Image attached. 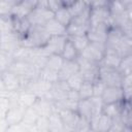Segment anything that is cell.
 <instances>
[{
    "label": "cell",
    "instance_id": "cell-1",
    "mask_svg": "<svg viewBox=\"0 0 132 132\" xmlns=\"http://www.w3.org/2000/svg\"><path fill=\"white\" fill-rule=\"evenodd\" d=\"M51 35L42 26H31L29 31L21 38V46L27 48H41L43 47Z\"/></svg>",
    "mask_w": 132,
    "mask_h": 132
},
{
    "label": "cell",
    "instance_id": "cell-2",
    "mask_svg": "<svg viewBox=\"0 0 132 132\" xmlns=\"http://www.w3.org/2000/svg\"><path fill=\"white\" fill-rule=\"evenodd\" d=\"M99 79L105 85V87L121 88L123 75L117 69H110L99 66Z\"/></svg>",
    "mask_w": 132,
    "mask_h": 132
},
{
    "label": "cell",
    "instance_id": "cell-3",
    "mask_svg": "<svg viewBox=\"0 0 132 132\" xmlns=\"http://www.w3.org/2000/svg\"><path fill=\"white\" fill-rule=\"evenodd\" d=\"M105 51H106V47L104 43L89 42L88 46L82 52L79 53V56L99 64L105 54Z\"/></svg>",
    "mask_w": 132,
    "mask_h": 132
},
{
    "label": "cell",
    "instance_id": "cell-4",
    "mask_svg": "<svg viewBox=\"0 0 132 132\" xmlns=\"http://www.w3.org/2000/svg\"><path fill=\"white\" fill-rule=\"evenodd\" d=\"M54 19V12L51 11L47 8H41V7H35L27 16L28 22L31 26H42L50 21Z\"/></svg>",
    "mask_w": 132,
    "mask_h": 132
},
{
    "label": "cell",
    "instance_id": "cell-5",
    "mask_svg": "<svg viewBox=\"0 0 132 132\" xmlns=\"http://www.w3.org/2000/svg\"><path fill=\"white\" fill-rule=\"evenodd\" d=\"M67 41V36H51L50 39L47 40L46 44L41 47V51L46 55H59L61 56L64 45Z\"/></svg>",
    "mask_w": 132,
    "mask_h": 132
},
{
    "label": "cell",
    "instance_id": "cell-6",
    "mask_svg": "<svg viewBox=\"0 0 132 132\" xmlns=\"http://www.w3.org/2000/svg\"><path fill=\"white\" fill-rule=\"evenodd\" d=\"M21 39L14 32L4 33L0 35V51L13 55L14 52L21 46Z\"/></svg>",
    "mask_w": 132,
    "mask_h": 132
},
{
    "label": "cell",
    "instance_id": "cell-7",
    "mask_svg": "<svg viewBox=\"0 0 132 132\" xmlns=\"http://www.w3.org/2000/svg\"><path fill=\"white\" fill-rule=\"evenodd\" d=\"M108 30H109V26L106 24L90 26L89 31L87 33V38L89 42H98V43L105 44Z\"/></svg>",
    "mask_w": 132,
    "mask_h": 132
},
{
    "label": "cell",
    "instance_id": "cell-8",
    "mask_svg": "<svg viewBox=\"0 0 132 132\" xmlns=\"http://www.w3.org/2000/svg\"><path fill=\"white\" fill-rule=\"evenodd\" d=\"M113 125L112 119L103 114H94L90 120V127L96 132H107Z\"/></svg>",
    "mask_w": 132,
    "mask_h": 132
},
{
    "label": "cell",
    "instance_id": "cell-9",
    "mask_svg": "<svg viewBox=\"0 0 132 132\" xmlns=\"http://www.w3.org/2000/svg\"><path fill=\"white\" fill-rule=\"evenodd\" d=\"M0 82L4 90L8 92H15L21 89V79L13 72L6 70L0 74Z\"/></svg>",
    "mask_w": 132,
    "mask_h": 132
},
{
    "label": "cell",
    "instance_id": "cell-10",
    "mask_svg": "<svg viewBox=\"0 0 132 132\" xmlns=\"http://www.w3.org/2000/svg\"><path fill=\"white\" fill-rule=\"evenodd\" d=\"M101 99L104 104L121 102L124 100L123 89L117 87H106L101 95Z\"/></svg>",
    "mask_w": 132,
    "mask_h": 132
},
{
    "label": "cell",
    "instance_id": "cell-11",
    "mask_svg": "<svg viewBox=\"0 0 132 132\" xmlns=\"http://www.w3.org/2000/svg\"><path fill=\"white\" fill-rule=\"evenodd\" d=\"M27 108L19 103H16L13 106H9L6 114H5V120L9 125H15L19 124L23 121L25 112Z\"/></svg>",
    "mask_w": 132,
    "mask_h": 132
},
{
    "label": "cell",
    "instance_id": "cell-12",
    "mask_svg": "<svg viewBox=\"0 0 132 132\" xmlns=\"http://www.w3.org/2000/svg\"><path fill=\"white\" fill-rule=\"evenodd\" d=\"M36 4L37 1H32V0L18 1L12 9L11 15L18 18H27L28 14L36 7Z\"/></svg>",
    "mask_w": 132,
    "mask_h": 132
},
{
    "label": "cell",
    "instance_id": "cell-13",
    "mask_svg": "<svg viewBox=\"0 0 132 132\" xmlns=\"http://www.w3.org/2000/svg\"><path fill=\"white\" fill-rule=\"evenodd\" d=\"M58 112L65 127L66 132H72L73 128L75 127V125L79 120V116L77 114V112L72 110H60Z\"/></svg>",
    "mask_w": 132,
    "mask_h": 132
},
{
    "label": "cell",
    "instance_id": "cell-14",
    "mask_svg": "<svg viewBox=\"0 0 132 132\" xmlns=\"http://www.w3.org/2000/svg\"><path fill=\"white\" fill-rule=\"evenodd\" d=\"M78 71H79V67L76 61H65L64 60L63 65L58 72V78L59 80L66 81L71 75L75 74Z\"/></svg>",
    "mask_w": 132,
    "mask_h": 132
},
{
    "label": "cell",
    "instance_id": "cell-15",
    "mask_svg": "<svg viewBox=\"0 0 132 132\" xmlns=\"http://www.w3.org/2000/svg\"><path fill=\"white\" fill-rule=\"evenodd\" d=\"M121 58L118 56V54L112 51V50H106L105 54L99 63V66L110 68V69H118L120 63H121Z\"/></svg>",
    "mask_w": 132,
    "mask_h": 132
},
{
    "label": "cell",
    "instance_id": "cell-16",
    "mask_svg": "<svg viewBox=\"0 0 132 132\" xmlns=\"http://www.w3.org/2000/svg\"><path fill=\"white\" fill-rule=\"evenodd\" d=\"M11 23H12V28L15 34L20 37V39L29 31L31 25L28 22L27 18H18L11 15Z\"/></svg>",
    "mask_w": 132,
    "mask_h": 132
},
{
    "label": "cell",
    "instance_id": "cell-17",
    "mask_svg": "<svg viewBox=\"0 0 132 132\" xmlns=\"http://www.w3.org/2000/svg\"><path fill=\"white\" fill-rule=\"evenodd\" d=\"M123 105H124V100L121 102L104 104L102 108V113L112 119V121H118L120 120V117L123 110Z\"/></svg>",
    "mask_w": 132,
    "mask_h": 132
},
{
    "label": "cell",
    "instance_id": "cell-18",
    "mask_svg": "<svg viewBox=\"0 0 132 132\" xmlns=\"http://www.w3.org/2000/svg\"><path fill=\"white\" fill-rule=\"evenodd\" d=\"M48 122V132H66L65 127L61 121L59 112L54 109V111L47 117Z\"/></svg>",
    "mask_w": 132,
    "mask_h": 132
},
{
    "label": "cell",
    "instance_id": "cell-19",
    "mask_svg": "<svg viewBox=\"0 0 132 132\" xmlns=\"http://www.w3.org/2000/svg\"><path fill=\"white\" fill-rule=\"evenodd\" d=\"M44 29L46 30V32L51 36H64V35H66V28L64 26H62L59 22H57L55 19L50 20L44 25Z\"/></svg>",
    "mask_w": 132,
    "mask_h": 132
},
{
    "label": "cell",
    "instance_id": "cell-20",
    "mask_svg": "<svg viewBox=\"0 0 132 132\" xmlns=\"http://www.w3.org/2000/svg\"><path fill=\"white\" fill-rule=\"evenodd\" d=\"M89 5L88 1H65V7L68 9L69 13L72 18L77 16L79 13H81Z\"/></svg>",
    "mask_w": 132,
    "mask_h": 132
},
{
    "label": "cell",
    "instance_id": "cell-21",
    "mask_svg": "<svg viewBox=\"0 0 132 132\" xmlns=\"http://www.w3.org/2000/svg\"><path fill=\"white\" fill-rule=\"evenodd\" d=\"M76 112L79 116V118L86 119L90 122V120L93 116V110H92V106H91V103H90L89 99L78 100L77 107H76Z\"/></svg>",
    "mask_w": 132,
    "mask_h": 132
},
{
    "label": "cell",
    "instance_id": "cell-22",
    "mask_svg": "<svg viewBox=\"0 0 132 132\" xmlns=\"http://www.w3.org/2000/svg\"><path fill=\"white\" fill-rule=\"evenodd\" d=\"M78 55H79V53L76 51V48L73 46V44L71 43V41L67 37V41H66V43L64 45L63 52L61 54V57L65 61H76Z\"/></svg>",
    "mask_w": 132,
    "mask_h": 132
},
{
    "label": "cell",
    "instance_id": "cell-23",
    "mask_svg": "<svg viewBox=\"0 0 132 132\" xmlns=\"http://www.w3.org/2000/svg\"><path fill=\"white\" fill-rule=\"evenodd\" d=\"M63 62H64V60L61 56H59V55H50V56H47L45 64H44L43 67H45L50 70L59 72V70L61 69V67L63 65Z\"/></svg>",
    "mask_w": 132,
    "mask_h": 132
},
{
    "label": "cell",
    "instance_id": "cell-24",
    "mask_svg": "<svg viewBox=\"0 0 132 132\" xmlns=\"http://www.w3.org/2000/svg\"><path fill=\"white\" fill-rule=\"evenodd\" d=\"M89 28H90V26L70 23L66 27V35L67 36H82V35H87V33L89 31Z\"/></svg>",
    "mask_w": 132,
    "mask_h": 132
},
{
    "label": "cell",
    "instance_id": "cell-25",
    "mask_svg": "<svg viewBox=\"0 0 132 132\" xmlns=\"http://www.w3.org/2000/svg\"><path fill=\"white\" fill-rule=\"evenodd\" d=\"M54 19L57 22H59L62 26H64L66 28L71 23L72 16H71V14L69 13V11H68V9L66 7H62V8H60L59 10H57L54 13Z\"/></svg>",
    "mask_w": 132,
    "mask_h": 132
},
{
    "label": "cell",
    "instance_id": "cell-26",
    "mask_svg": "<svg viewBox=\"0 0 132 132\" xmlns=\"http://www.w3.org/2000/svg\"><path fill=\"white\" fill-rule=\"evenodd\" d=\"M38 78H40V79H42V80H44L46 82H50L52 85L59 80V78H58V72L53 71V70H50V69H47L45 67H42L39 70Z\"/></svg>",
    "mask_w": 132,
    "mask_h": 132
},
{
    "label": "cell",
    "instance_id": "cell-27",
    "mask_svg": "<svg viewBox=\"0 0 132 132\" xmlns=\"http://www.w3.org/2000/svg\"><path fill=\"white\" fill-rule=\"evenodd\" d=\"M123 76L132 74V55L127 56L121 60V63L117 69Z\"/></svg>",
    "mask_w": 132,
    "mask_h": 132
},
{
    "label": "cell",
    "instance_id": "cell-28",
    "mask_svg": "<svg viewBox=\"0 0 132 132\" xmlns=\"http://www.w3.org/2000/svg\"><path fill=\"white\" fill-rule=\"evenodd\" d=\"M67 37L71 41V43L73 44V46L76 48V51L78 53L82 52L89 44V40L87 38V35H82V36H67Z\"/></svg>",
    "mask_w": 132,
    "mask_h": 132
},
{
    "label": "cell",
    "instance_id": "cell-29",
    "mask_svg": "<svg viewBox=\"0 0 132 132\" xmlns=\"http://www.w3.org/2000/svg\"><path fill=\"white\" fill-rule=\"evenodd\" d=\"M18 1L15 0H6L0 1V18H9L11 16L12 9Z\"/></svg>",
    "mask_w": 132,
    "mask_h": 132
},
{
    "label": "cell",
    "instance_id": "cell-30",
    "mask_svg": "<svg viewBox=\"0 0 132 132\" xmlns=\"http://www.w3.org/2000/svg\"><path fill=\"white\" fill-rule=\"evenodd\" d=\"M78 96H79V100H86V99H90L91 97L94 96L93 94V84L90 81H84L82 85L80 86L79 90L77 91Z\"/></svg>",
    "mask_w": 132,
    "mask_h": 132
},
{
    "label": "cell",
    "instance_id": "cell-31",
    "mask_svg": "<svg viewBox=\"0 0 132 132\" xmlns=\"http://www.w3.org/2000/svg\"><path fill=\"white\" fill-rule=\"evenodd\" d=\"M84 81H85V80H84V77H82V74L80 73V71H78V72H76L75 74L71 75V76L66 80L68 87H69L71 90H74V91H78Z\"/></svg>",
    "mask_w": 132,
    "mask_h": 132
},
{
    "label": "cell",
    "instance_id": "cell-32",
    "mask_svg": "<svg viewBox=\"0 0 132 132\" xmlns=\"http://www.w3.org/2000/svg\"><path fill=\"white\" fill-rule=\"evenodd\" d=\"M12 62H13V56L11 54L0 51V74L8 70Z\"/></svg>",
    "mask_w": 132,
    "mask_h": 132
},
{
    "label": "cell",
    "instance_id": "cell-33",
    "mask_svg": "<svg viewBox=\"0 0 132 132\" xmlns=\"http://www.w3.org/2000/svg\"><path fill=\"white\" fill-rule=\"evenodd\" d=\"M91 106H92V110H93V116L94 114H100L102 112V108H103V101L101 99V97H97V96H93L89 99Z\"/></svg>",
    "mask_w": 132,
    "mask_h": 132
},
{
    "label": "cell",
    "instance_id": "cell-34",
    "mask_svg": "<svg viewBox=\"0 0 132 132\" xmlns=\"http://www.w3.org/2000/svg\"><path fill=\"white\" fill-rule=\"evenodd\" d=\"M91 129L90 127V122L86 119L79 118L77 124L75 125V127L73 128L72 132H88Z\"/></svg>",
    "mask_w": 132,
    "mask_h": 132
},
{
    "label": "cell",
    "instance_id": "cell-35",
    "mask_svg": "<svg viewBox=\"0 0 132 132\" xmlns=\"http://www.w3.org/2000/svg\"><path fill=\"white\" fill-rule=\"evenodd\" d=\"M35 127L38 132H48L47 117H39L35 123Z\"/></svg>",
    "mask_w": 132,
    "mask_h": 132
},
{
    "label": "cell",
    "instance_id": "cell-36",
    "mask_svg": "<svg viewBox=\"0 0 132 132\" xmlns=\"http://www.w3.org/2000/svg\"><path fill=\"white\" fill-rule=\"evenodd\" d=\"M47 5H48V9L55 13L60 8L65 7V1H61V0H47Z\"/></svg>",
    "mask_w": 132,
    "mask_h": 132
},
{
    "label": "cell",
    "instance_id": "cell-37",
    "mask_svg": "<svg viewBox=\"0 0 132 132\" xmlns=\"http://www.w3.org/2000/svg\"><path fill=\"white\" fill-rule=\"evenodd\" d=\"M105 85L98 78L95 82H93V94L94 96H97V97H101L104 89H105Z\"/></svg>",
    "mask_w": 132,
    "mask_h": 132
},
{
    "label": "cell",
    "instance_id": "cell-38",
    "mask_svg": "<svg viewBox=\"0 0 132 132\" xmlns=\"http://www.w3.org/2000/svg\"><path fill=\"white\" fill-rule=\"evenodd\" d=\"M88 132H96V131H94V130H92V129H90Z\"/></svg>",
    "mask_w": 132,
    "mask_h": 132
}]
</instances>
